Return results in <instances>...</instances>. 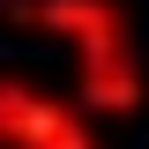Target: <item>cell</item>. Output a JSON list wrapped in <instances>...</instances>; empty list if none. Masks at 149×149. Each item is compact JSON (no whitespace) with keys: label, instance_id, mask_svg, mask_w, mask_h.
<instances>
[{"label":"cell","instance_id":"obj_1","mask_svg":"<svg viewBox=\"0 0 149 149\" xmlns=\"http://www.w3.org/2000/svg\"><path fill=\"white\" fill-rule=\"evenodd\" d=\"M45 22L82 30V82H90L97 112H127L134 104V67H127V45H119V15L97 8V0H60V8H45Z\"/></svg>","mask_w":149,"mask_h":149},{"label":"cell","instance_id":"obj_2","mask_svg":"<svg viewBox=\"0 0 149 149\" xmlns=\"http://www.w3.org/2000/svg\"><path fill=\"white\" fill-rule=\"evenodd\" d=\"M0 142H15V149H97L74 112L15 90V82H0Z\"/></svg>","mask_w":149,"mask_h":149}]
</instances>
